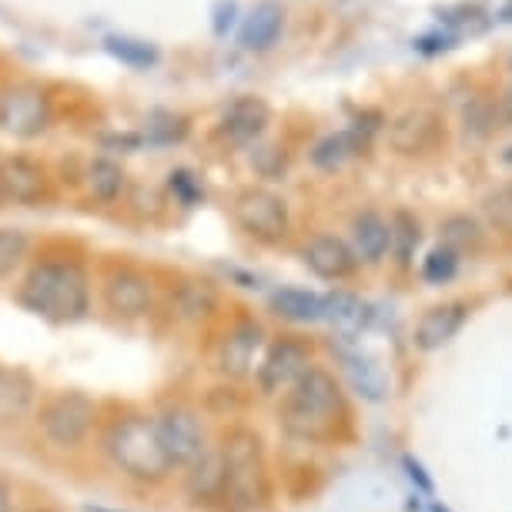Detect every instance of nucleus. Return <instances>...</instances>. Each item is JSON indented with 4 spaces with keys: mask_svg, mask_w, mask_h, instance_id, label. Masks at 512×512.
Segmentation results:
<instances>
[{
    "mask_svg": "<svg viewBox=\"0 0 512 512\" xmlns=\"http://www.w3.org/2000/svg\"><path fill=\"white\" fill-rule=\"evenodd\" d=\"M282 429L292 439L302 442H325L338 432L345 422V395L342 385L328 369L312 365L292 389L285 392L282 402Z\"/></svg>",
    "mask_w": 512,
    "mask_h": 512,
    "instance_id": "2",
    "label": "nucleus"
},
{
    "mask_svg": "<svg viewBox=\"0 0 512 512\" xmlns=\"http://www.w3.org/2000/svg\"><path fill=\"white\" fill-rule=\"evenodd\" d=\"M272 312L285 322H322V295L305 288H282L272 295Z\"/></svg>",
    "mask_w": 512,
    "mask_h": 512,
    "instance_id": "23",
    "label": "nucleus"
},
{
    "mask_svg": "<svg viewBox=\"0 0 512 512\" xmlns=\"http://www.w3.org/2000/svg\"><path fill=\"white\" fill-rule=\"evenodd\" d=\"M262 349V328L248 318H241L225 332L215 349V369L228 379H245L255 365V355Z\"/></svg>",
    "mask_w": 512,
    "mask_h": 512,
    "instance_id": "13",
    "label": "nucleus"
},
{
    "mask_svg": "<svg viewBox=\"0 0 512 512\" xmlns=\"http://www.w3.org/2000/svg\"><path fill=\"white\" fill-rule=\"evenodd\" d=\"M225 459V486L221 506L231 512H258L268 502V466L262 439L251 429H231L221 442Z\"/></svg>",
    "mask_w": 512,
    "mask_h": 512,
    "instance_id": "4",
    "label": "nucleus"
},
{
    "mask_svg": "<svg viewBox=\"0 0 512 512\" xmlns=\"http://www.w3.org/2000/svg\"><path fill=\"white\" fill-rule=\"evenodd\" d=\"M362 148L355 144V138L349 131H338V134H325L322 141L315 144L312 151H308V158H312L315 168H322V171H335V168H342L345 161L352 158V154H359Z\"/></svg>",
    "mask_w": 512,
    "mask_h": 512,
    "instance_id": "25",
    "label": "nucleus"
},
{
    "mask_svg": "<svg viewBox=\"0 0 512 512\" xmlns=\"http://www.w3.org/2000/svg\"><path fill=\"white\" fill-rule=\"evenodd\" d=\"M51 195V178L41 161L14 154V158L0 161V198L11 201L17 208H37Z\"/></svg>",
    "mask_w": 512,
    "mask_h": 512,
    "instance_id": "9",
    "label": "nucleus"
},
{
    "mask_svg": "<svg viewBox=\"0 0 512 512\" xmlns=\"http://www.w3.org/2000/svg\"><path fill=\"white\" fill-rule=\"evenodd\" d=\"M509 71H512V61H509Z\"/></svg>",
    "mask_w": 512,
    "mask_h": 512,
    "instance_id": "46",
    "label": "nucleus"
},
{
    "mask_svg": "<svg viewBox=\"0 0 512 512\" xmlns=\"http://www.w3.org/2000/svg\"><path fill=\"white\" fill-rule=\"evenodd\" d=\"M104 452L121 469L124 476L134 482H164L171 476V462L164 456L158 432H154V419L148 415H121L104 432Z\"/></svg>",
    "mask_w": 512,
    "mask_h": 512,
    "instance_id": "3",
    "label": "nucleus"
},
{
    "mask_svg": "<svg viewBox=\"0 0 512 512\" xmlns=\"http://www.w3.org/2000/svg\"><path fill=\"white\" fill-rule=\"evenodd\" d=\"M151 302H154V285L138 268L118 265L104 278V305L118 318H138L148 312Z\"/></svg>",
    "mask_w": 512,
    "mask_h": 512,
    "instance_id": "11",
    "label": "nucleus"
},
{
    "mask_svg": "<svg viewBox=\"0 0 512 512\" xmlns=\"http://www.w3.org/2000/svg\"><path fill=\"white\" fill-rule=\"evenodd\" d=\"M352 251L359 262H382L392 251V225L385 221L379 211H362L352 221Z\"/></svg>",
    "mask_w": 512,
    "mask_h": 512,
    "instance_id": "19",
    "label": "nucleus"
},
{
    "mask_svg": "<svg viewBox=\"0 0 512 512\" xmlns=\"http://www.w3.org/2000/svg\"><path fill=\"white\" fill-rule=\"evenodd\" d=\"M94 402L84 392H57L37 412V429L57 449H77L94 429Z\"/></svg>",
    "mask_w": 512,
    "mask_h": 512,
    "instance_id": "5",
    "label": "nucleus"
},
{
    "mask_svg": "<svg viewBox=\"0 0 512 512\" xmlns=\"http://www.w3.org/2000/svg\"><path fill=\"white\" fill-rule=\"evenodd\" d=\"M54 108L47 91H41L37 84H11V88L0 91V128L14 138H41L51 128Z\"/></svg>",
    "mask_w": 512,
    "mask_h": 512,
    "instance_id": "8",
    "label": "nucleus"
},
{
    "mask_svg": "<svg viewBox=\"0 0 512 512\" xmlns=\"http://www.w3.org/2000/svg\"><path fill=\"white\" fill-rule=\"evenodd\" d=\"M34 392L37 389L31 375L17 369H0V425L24 419L34 405Z\"/></svg>",
    "mask_w": 512,
    "mask_h": 512,
    "instance_id": "21",
    "label": "nucleus"
},
{
    "mask_svg": "<svg viewBox=\"0 0 512 512\" xmlns=\"http://www.w3.org/2000/svg\"><path fill=\"white\" fill-rule=\"evenodd\" d=\"M268 121H272V111H268V104L262 98H255V94H241L225 108L221 114V124H218V134L225 138L228 144H238V148H245V144L258 141L268 128Z\"/></svg>",
    "mask_w": 512,
    "mask_h": 512,
    "instance_id": "14",
    "label": "nucleus"
},
{
    "mask_svg": "<svg viewBox=\"0 0 512 512\" xmlns=\"http://www.w3.org/2000/svg\"><path fill=\"white\" fill-rule=\"evenodd\" d=\"M322 318H328L342 332H355L365 322V305L359 295L352 292H332L322 298Z\"/></svg>",
    "mask_w": 512,
    "mask_h": 512,
    "instance_id": "26",
    "label": "nucleus"
},
{
    "mask_svg": "<svg viewBox=\"0 0 512 512\" xmlns=\"http://www.w3.org/2000/svg\"><path fill=\"white\" fill-rule=\"evenodd\" d=\"M215 305H218L215 288L205 282H185L171 295V308H175V315L181 322H201V318H208L215 312Z\"/></svg>",
    "mask_w": 512,
    "mask_h": 512,
    "instance_id": "24",
    "label": "nucleus"
},
{
    "mask_svg": "<svg viewBox=\"0 0 512 512\" xmlns=\"http://www.w3.org/2000/svg\"><path fill=\"white\" fill-rule=\"evenodd\" d=\"M499 158H502V161H506V164H512V144H509V148H506V151H502V154H499Z\"/></svg>",
    "mask_w": 512,
    "mask_h": 512,
    "instance_id": "43",
    "label": "nucleus"
},
{
    "mask_svg": "<svg viewBox=\"0 0 512 512\" xmlns=\"http://www.w3.org/2000/svg\"><path fill=\"white\" fill-rule=\"evenodd\" d=\"M168 185H171V191H175L178 201H181L185 208L198 205V201L205 198V191H201L198 178L191 175V171H171V175H168Z\"/></svg>",
    "mask_w": 512,
    "mask_h": 512,
    "instance_id": "36",
    "label": "nucleus"
},
{
    "mask_svg": "<svg viewBox=\"0 0 512 512\" xmlns=\"http://www.w3.org/2000/svg\"><path fill=\"white\" fill-rule=\"evenodd\" d=\"M442 245L449 251H476L482 245V231L476 225V218L469 215H452L446 218V225H442Z\"/></svg>",
    "mask_w": 512,
    "mask_h": 512,
    "instance_id": "28",
    "label": "nucleus"
},
{
    "mask_svg": "<svg viewBox=\"0 0 512 512\" xmlns=\"http://www.w3.org/2000/svg\"><path fill=\"white\" fill-rule=\"evenodd\" d=\"M499 21L502 24H512V0H506V4L499 7Z\"/></svg>",
    "mask_w": 512,
    "mask_h": 512,
    "instance_id": "42",
    "label": "nucleus"
},
{
    "mask_svg": "<svg viewBox=\"0 0 512 512\" xmlns=\"http://www.w3.org/2000/svg\"><path fill=\"white\" fill-rule=\"evenodd\" d=\"M442 138V118L432 108H409L389 124V144L399 154H425L432 151Z\"/></svg>",
    "mask_w": 512,
    "mask_h": 512,
    "instance_id": "12",
    "label": "nucleus"
},
{
    "mask_svg": "<svg viewBox=\"0 0 512 512\" xmlns=\"http://www.w3.org/2000/svg\"><path fill=\"white\" fill-rule=\"evenodd\" d=\"M84 512H114V509H101V506H88Z\"/></svg>",
    "mask_w": 512,
    "mask_h": 512,
    "instance_id": "44",
    "label": "nucleus"
},
{
    "mask_svg": "<svg viewBox=\"0 0 512 512\" xmlns=\"http://www.w3.org/2000/svg\"><path fill=\"white\" fill-rule=\"evenodd\" d=\"M231 215H235L238 228L245 231L248 238L262 241V245H278V241L288 235V225H292L285 198L268 188L241 191L235 198V205H231Z\"/></svg>",
    "mask_w": 512,
    "mask_h": 512,
    "instance_id": "6",
    "label": "nucleus"
},
{
    "mask_svg": "<svg viewBox=\"0 0 512 512\" xmlns=\"http://www.w3.org/2000/svg\"><path fill=\"white\" fill-rule=\"evenodd\" d=\"M392 248H395V255H399V262H409L412 258V251L415 245H419V221H415L409 211H399L392 221Z\"/></svg>",
    "mask_w": 512,
    "mask_h": 512,
    "instance_id": "31",
    "label": "nucleus"
},
{
    "mask_svg": "<svg viewBox=\"0 0 512 512\" xmlns=\"http://www.w3.org/2000/svg\"><path fill=\"white\" fill-rule=\"evenodd\" d=\"M21 305L54 325L81 322L91 308V278L74 258H44L27 272Z\"/></svg>",
    "mask_w": 512,
    "mask_h": 512,
    "instance_id": "1",
    "label": "nucleus"
},
{
    "mask_svg": "<svg viewBox=\"0 0 512 512\" xmlns=\"http://www.w3.org/2000/svg\"><path fill=\"white\" fill-rule=\"evenodd\" d=\"M496 128V108L489 101H472L466 108V138L482 141Z\"/></svg>",
    "mask_w": 512,
    "mask_h": 512,
    "instance_id": "35",
    "label": "nucleus"
},
{
    "mask_svg": "<svg viewBox=\"0 0 512 512\" xmlns=\"http://www.w3.org/2000/svg\"><path fill=\"white\" fill-rule=\"evenodd\" d=\"M221 486H225V459H221V446H208L185 472V496L191 506H208V502L221 499Z\"/></svg>",
    "mask_w": 512,
    "mask_h": 512,
    "instance_id": "17",
    "label": "nucleus"
},
{
    "mask_svg": "<svg viewBox=\"0 0 512 512\" xmlns=\"http://www.w3.org/2000/svg\"><path fill=\"white\" fill-rule=\"evenodd\" d=\"M502 121L512 124V91L506 94V98H502Z\"/></svg>",
    "mask_w": 512,
    "mask_h": 512,
    "instance_id": "41",
    "label": "nucleus"
},
{
    "mask_svg": "<svg viewBox=\"0 0 512 512\" xmlns=\"http://www.w3.org/2000/svg\"><path fill=\"white\" fill-rule=\"evenodd\" d=\"M462 322H466V305H459V302L429 308V312L419 318V325H415V345H419L422 352H436L456 338Z\"/></svg>",
    "mask_w": 512,
    "mask_h": 512,
    "instance_id": "18",
    "label": "nucleus"
},
{
    "mask_svg": "<svg viewBox=\"0 0 512 512\" xmlns=\"http://www.w3.org/2000/svg\"><path fill=\"white\" fill-rule=\"evenodd\" d=\"M148 134H151V141H158V144H175L188 134V121L181 118V114L158 111L148 118Z\"/></svg>",
    "mask_w": 512,
    "mask_h": 512,
    "instance_id": "34",
    "label": "nucleus"
},
{
    "mask_svg": "<svg viewBox=\"0 0 512 512\" xmlns=\"http://www.w3.org/2000/svg\"><path fill=\"white\" fill-rule=\"evenodd\" d=\"M459 37L452 31H432V34H422L419 41H415V51L425 54V57H436V54H446L456 47Z\"/></svg>",
    "mask_w": 512,
    "mask_h": 512,
    "instance_id": "37",
    "label": "nucleus"
},
{
    "mask_svg": "<svg viewBox=\"0 0 512 512\" xmlns=\"http://www.w3.org/2000/svg\"><path fill=\"white\" fill-rule=\"evenodd\" d=\"M482 215H486L489 228L502 231V235H512V181L492 188L486 198H482Z\"/></svg>",
    "mask_w": 512,
    "mask_h": 512,
    "instance_id": "29",
    "label": "nucleus"
},
{
    "mask_svg": "<svg viewBox=\"0 0 512 512\" xmlns=\"http://www.w3.org/2000/svg\"><path fill=\"white\" fill-rule=\"evenodd\" d=\"M442 24H446V31H452V34H479V31H486L489 27V17L479 11L476 4H462V7H456V11H442V17H439Z\"/></svg>",
    "mask_w": 512,
    "mask_h": 512,
    "instance_id": "32",
    "label": "nucleus"
},
{
    "mask_svg": "<svg viewBox=\"0 0 512 512\" xmlns=\"http://www.w3.org/2000/svg\"><path fill=\"white\" fill-rule=\"evenodd\" d=\"M432 512H449V509H442V506H432Z\"/></svg>",
    "mask_w": 512,
    "mask_h": 512,
    "instance_id": "45",
    "label": "nucleus"
},
{
    "mask_svg": "<svg viewBox=\"0 0 512 512\" xmlns=\"http://www.w3.org/2000/svg\"><path fill=\"white\" fill-rule=\"evenodd\" d=\"M342 369L349 375L352 389L369 402H382L389 392V379H385L382 365L365 352H342Z\"/></svg>",
    "mask_w": 512,
    "mask_h": 512,
    "instance_id": "20",
    "label": "nucleus"
},
{
    "mask_svg": "<svg viewBox=\"0 0 512 512\" xmlns=\"http://www.w3.org/2000/svg\"><path fill=\"white\" fill-rule=\"evenodd\" d=\"M305 265H308V272L325 278V282H342V278H349L355 272L359 258H355L349 241H342L338 235H318L308 241Z\"/></svg>",
    "mask_w": 512,
    "mask_h": 512,
    "instance_id": "15",
    "label": "nucleus"
},
{
    "mask_svg": "<svg viewBox=\"0 0 512 512\" xmlns=\"http://www.w3.org/2000/svg\"><path fill=\"white\" fill-rule=\"evenodd\" d=\"M312 369L308 362V345L298 338H282L265 352L262 365H258V389L265 395H282Z\"/></svg>",
    "mask_w": 512,
    "mask_h": 512,
    "instance_id": "10",
    "label": "nucleus"
},
{
    "mask_svg": "<svg viewBox=\"0 0 512 512\" xmlns=\"http://www.w3.org/2000/svg\"><path fill=\"white\" fill-rule=\"evenodd\" d=\"M285 7L278 0H258L248 11L245 24L238 31V41L251 54H265L278 44V37L285 34Z\"/></svg>",
    "mask_w": 512,
    "mask_h": 512,
    "instance_id": "16",
    "label": "nucleus"
},
{
    "mask_svg": "<svg viewBox=\"0 0 512 512\" xmlns=\"http://www.w3.org/2000/svg\"><path fill=\"white\" fill-rule=\"evenodd\" d=\"M0 512H14V492L4 479H0Z\"/></svg>",
    "mask_w": 512,
    "mask_h": 512,
    "instance_id": "40",
    "label": "nucleus"
},
{
    "mask_svg": "<svg viewBox=\"0 0 512 512\" xmlns=\"http://www.w3.org/2000/svg\"><path fill=\"white\" fill-rule=\"evenodd\" d=\"M84 185H88V195L101 205H111V201L121 198L124 185H128V175L118 161L111 158H94L84 171Z\"/></svg>",
    "mask_w": 512,
    "mask_h": 512,
    "instance_id": "22",
    "label": "nucleus"
},
{
    "mask_svg": "<svg viewBox=\"0 0 512 512\" xmlns=\"http://www.w3.org/2000/svg\"><path fill=\"white\" fill-rule=\"evenodd\" d=\"M31 251V238L24 228L0 225V278H11Z\"/></svg>",
    "mask_w": 512,
    "mask_h": 512,
    "instance_id": "27",
    "label": "nucleus"
},
{
    "mask_svg": "<svg viewBox=\"0 0 512 512\" xmlns=\"http://www.w3.org/2000/svg\"><path fill=\"white\" fill-rule=\"evenodd\" d=\"M231 17H235V0H221V4H218V21H215L218 34H225V27H231Z\"/></svg>",
    "mask_w": 512,
    "mask_h": 512,
    "instance_id": "39",
    "label": "nucleus"
},
{
    "mask_svg": "<svg viewBox=\"0 0 512 512\" xmlns=\"http://www.w3.org/2000/svg\"><path fill=\"white\" fill-rule=\"evenodd\" d=\"M108 51L118 57L121 64L131 67H148L158 61V51L144 41H131V37H108Z\"/></svg>",
    "mask_w": 512,
    "mask_h": 512,
    "instance_id": "33",
    "label": "nucleus"
},
{
    "mask_svg": "<svg viewBox=\"0 0 512 512\" xmlns=\"http://www.w3.org/2000/svg\"><path fill=\"white\" fill-rule=\"evenodd\" d=\"M154 432H158V442L171 469H188L208 449L205 425H201L191 405H168L164 412H158L154 415Z\"/></svg>",
    "mask_w": 512,
    "mask_h": 512,
    "instance_id": "7",
    "label": "nucleus"
},
{
    "mask_svg": "<svg viewBox=\"0 0 512 512\" xmlns=\"http://www.w3.org/2000/svg\"><path fill=\"white\" fill-rule=\"evenodd\" d=\"M402 466H405V472H409V479H412L422 492H432V489H436V486H432V479L425 476V469H422V462H419V459L405 456V459H402Z\"/></svg>",
    "mask_w": 512,
    "mask_h": 512,
    "instance_id": "38",
    "label": "nucleus"
},
{
    "mask_svg": "<svg viewBox=\"0 0 512 512\" xmlns=\"http://www.w3.org/2000/svg\"><path fill=\"white\" fill-rule=\"evenodd\" d=\"M456 272H459V255H456V251H449L446 245L432 248L429 255H425V262H422V278H425V282H432V285L452 282Z\"/></svg>",
    "mask_w": 512,
    "mask_h": 512,
    "instance_id": "30",
    "label": "nucleus"
}]
</instances>
